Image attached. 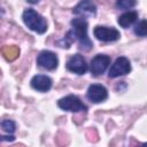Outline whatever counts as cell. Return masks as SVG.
I'll return each instance as SVG.
<instances>
[{"instance_id":"1","label":"cell","mask_w":147,"mask_h":147,"mask_svg":"<svg viewBox=\"0 0 147 147\" xmlns=\"http://www.w3.org/2000/svg\"><path fill=\"white\" fill-rule=\"evenodd\" d=\"M71 25L74 28L72 33L78 39L80 49H84V51L91 49L93 47V44L87 36V22L82 17L74 18L71 21Z\"/></svg>"},{"instance_id":"2","label":"cell","mask_w":147,"mask_h":147,"mask_svg":"<svg viewBox=\"0 0 147 147\" xmlns=\"http://www.w3.org/2000/svg\"><path fill=\"white\" fill-rule=\"evenodd\" d=\"M22 17H23V22L25 23V25L30 30H32V31H34L37 33L46 32V30H47V22L36 10L26 9V10H24Z\"/></svg>"},{"instance_id":"3","label":"cell","mask_w":147,"mask_h":147,"mask_svg":"<svg viewBox=\"0 0 147 147\" xmlns=\"http://www.w3.org/2000/svg\"><path fill=\"white\" fill-rule=\"evenodd\" d=\"M57 105L61 109L67 110V111L77 113V111H86L87 110V107L76 95H67V96L60 99Z\"/></svg>"},{"instance_id":"4","label":"cell","mask_w":147,"mask_h":147,"mask_svg":"<svg viewBox=\"0 0 147 147\" xmlns=\"http://www.w3.org/2000/svg\"><path fill=\"white\" fill-rule=\"evenodd\" d=\"M130 71H131V64L129 59H126L125 56H119L115 60V62L110 67L108 75L111 78H116L119 76H124Z\"/></svg>"},{"instance_id":"5","label":"cell","mask_w":147,"mask_h":147,"mask_svg":"<svg viewBox=\"0 0 147 147\" xmlns=\"http://www.w3.org/2000/svg\"><path fill=\"white\" fill-rule=\"evenodd\" d=\"M37 63L46 69V70H54L56 69L57 64H59V60L56 54H54L51 51H42L39 53L38 57H37Z\"/></svg>"},{"instance_id":"6","label":"cell","mask_w":147,"mask_h":147,"mask_svg":"<svg viewBox=\"0 0 147 147\" xmlns=\"http://www.w3.org/2000/svg\"><path fill=\"white\" fill-rule=\"evenodd\" d=\"M93 33L101 41H115L121 37V33L115 28H108V26H101V25L95 26Z\"/></svg>"},{"instance_id":"7","label":"cell","mask_w":147,"mask_h":147,"mask_svg":"<svg viewBox=\"0 0 147 147\" xmlns=\"http://www.w3.org/2000/svg\"><path fill=\"white\" fill-rule=\"evenodd\" d=\"M109 64H110V57L108 55H103V54L96 55L91 62V72H92V75L93 76L102 75L106 71V69L108 68Z\"/></svg>"},{"instance_id":"8","label":"cell","mask_w":147,"mask_h":147,"mask_svg":"<svg viewBox=\"0 0 147 147\" xmlns=\"http://www.w3.org/2000/svg\"><path fill=\"white\" fill-rule=\"evenodd\" d=\"M67 68H68V70L75 72V74L83 75L87 71V63L80 54H75L74 56H71L68 60Z\"/></svg>"},{"instance_id":"9","label":"cell","mask_w":147,"mask_h":147,"mask_svg":"<svg viewBox=\"0 0 147 147\" xmlns=\"http://www.w3.org/2000/svg\"><path fill=\"white\" fill-rule=\"evenodd\" d=\"M87 99L94 103H99V102H102L107 99L108 96V92L106 90L105 86L100 85V84H93L88 87L87 90Z\"/></svg>"},{"instance_id":"10","label":"cell","mask_w":147,"mask_h":147,"mask_svg":"<svg viewBox=\"0 0 147 147\" xmlns=\"http://www.w3.org/2000/svg\"><path fill=\"white\" fill-rule=\"evenodd\" d=\"M74 14L82 16V17H90L94 16L96 13V7L91 0H82L74 9Z\"/></svg>"},{"instance_id":"11","label":"cell","mask_w":147,"mask_h":147,"mask_svg":"<svg viewBox=\"0 0 147 147\" xmlns=\"http://www.w3.org/2000/svg\"><path fill=\"white\" fill-rule=\"evenodd\" d=\"M31 86L39 92H46L52 87V79L45 75H37L31 79Z\"/></svg>"},{"instance_id":"12","label":"cell","mask_w":147,"mask_h":147,"mask_svg":"<svg viewBox=\"0 0 147 147\" xmlns=\"http://www.w3.org/2000/svg\"><path fill=\"white\" fill-rule=\"evenodd\" d=\"M138 20V13L132 10V11H126L123 15H121L117 20L118 24L122 28H129L130 25H132L136 21Z\"/></svg>"},{"instance_id":"13","label":"cell","mask_w":147,"mask_h":147,"mask_svg":"<svg viewBox=\"0 0 147 147\" xmlns=\"http://www.w3.org/2000/svg\"><path fill=\"white\" fill-rule=\"evenodd\" d=\"M20 54V49L16 46H6L2 48V55L8 61H14Z\"/></svg>"},{"instance_id":"14","label":"cell","mask_w":147,"mask_h":147,"mask_svg":"<svg viewBox=\"0 0 147 147\" xmlns=\"http://www.w3.org/2000/svg\"><path fill=\"white\" fill-rule=\"evenodd\" d=\"M134 33H136L137 36H140V37L147 36V21H146V20L140 21V22L134 26Z\"/></svg>"},{"instance_id":"15","label":"cell","mask_w":147,"mask_h":147,"mask_svg":"<svg viewBox=\"0 0 147 147\" xmlns=\"http://www.w3.org/2000/svg\"><path fill=\"white\" fill-rule=\"evenodd\" d=\"M137 3V0H117L116 7L119 9H130L134 7Z\"/></svg>"},{"instance_id":"16","label":"cell","mask_w":147,"mask_h":147,"mask_svg":"<svg viewBox=\"0 0 147 147\" xmlns=\"http://www.w3.org/2000/svg\"><path fill=\"white\" fill-rule=\"evenodd\" d=\"M1 127H2V130H3L5 132L11 134V133L15 131L16 125H15V123H14L13 121H10V119H5V121H2V123H1Z\"/></svg>"},{"instance_id":"17","label":"cell","mask_w":147,"mask_h":147,"mask_svg":"<svg viewBox=\"0 0 147 147\" xmlns=\"http://www.w3.org/2000/svg\"><path fill=\"white\" fill-rule=\"evenodd\" d=\"M14 139H15L14 136H2L1 137V140L2 141H13Z\"/></svg>"},{"instance_id":"18","label":"cell","mask_w":147,"mask_h":147,"mask_svg":"<svg viewBox=\"0 0 147 147\" xmlns=\"http://www.w3.org/2000/svg\"><path fill=\"white\" fill-rule=\"evenodd\" d=\"M29 2H32V3H34V2H37V1H39V0H28Z\"/></svg>"}]
</instances>
